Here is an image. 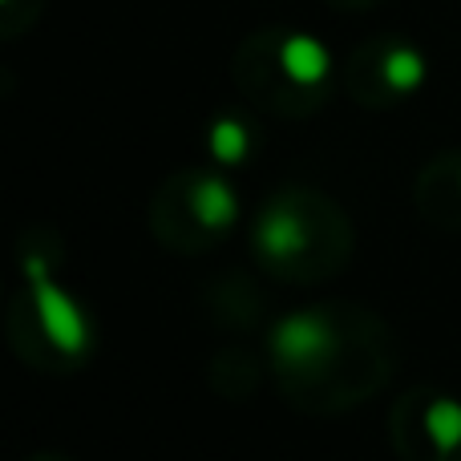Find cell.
<instances>
[{"instance_id":"6da1fadb","label":"cell","mask_w":461,"mask_h":461,"mask_svg":"<svg viewBox=\"0 0 461 461\" xmlns=\"http://www.w3.org/2000/svg\"><path fill=\"white\" fill-rule=\"evenodd\" d=\"M24 271H29L32 295H37V316L49 344L65 357H86L94 348V328H89V316L81 312V303L49 279V267L41 255H24Z\"/></svg>"},{"instance_id":"7a4b0ae2","label":"cell","mask_w":461,"mask_h":461,"mask_svg":"<svg viewBox=\"0 0 461 461\" xmlns=\"http://www.w3.org/2000/svg\"><path fill=\"white\" fill-rule=\"evenodd\" d=\"M336 352V332L328 324L324 312H295L284 316L279 328L271 332V357L287 373H312V368L328 365Z\"/></svg>"},{"instance_id":"3957f363","label":"cell","mask_w":461,"mask_h":461,"mask_svg":"<svg viewBox=\"0 0 461 461\" xmlns=\"http://www.w3.org/2000/svg\"><path fill=\"white\" fill-rule=\"evenodd\" d=\"M312 243L308 223L292 203H276V207L263 211V219L255 223V247L263 251L267 263H287L295 255H303Z\"/></svg>"},{"instance_id":"277c9868","label":"cell","mask_w":461,"mask_h":461,"mask_svg":"<svg viewBox=\"0 0 461 461\" xmlns=\"http://www.w3.org/2000/svg\"><path fill=\"white\" fill-rule=\"evenodd\" d=\"M279 61H284V73L295 81V86H320L328 77V49L320 45L308 32H295V37L284 41L279 49Z\"/></svg>"},{"instance_id":"5b68a950","label":"cell","mask_w":461,"mask_h":461,"mask_svg":"<svg viewBox=\"0 0 461 461\" xmlns=\"http://www.w3.org/2000/svg\"><path fill=\"white\" fill-rule=\"evenodd\" d=\"M191 207H194V219L211 230L230 227L239 215L235 191H230L219 175H199V183H194V191H191Z\"/></svg>"},{"instance_id":"8992f818","label":"cell","mask_w":461,"mask_h":461,"mask_svg":"<svg viewBox=\"0 0 461 461\" xmlns=\"http://www.w3.org/2000/svg\"><path fill=\"white\" fill-rule=\"evenodd\" d=\"M384 81H389V89H397V94L417 89L425 81V57L409 45L389 49V57H384Z\"/></svg>"},{"instance_id":"52a82bcc","label":"cell","mask_w":461,"mask_h":461,"mask_svg":"<svg viewBox=\"0 0 461 461\" xmlns=\"http://www.w3.org/2000/svg\"><path fill=\"white\" fill-rule=\"evenodd\" d=\"M425 425H429L441 454H454L461 446V401H433L425 409Z\"/></svg>"},{"instance_id":"ba28073f","label":"cell","mask_w":461,"mask_h":461,"mask_svg":"<svg viewBox=\"0 0 461 461\" xmlns=\"http://www.w3.org/2000/svg\"><path fill=\"white\" fill-rule=\"evenodd\" d=\"M247 146H251V138H247V130L239 126L235 118L215 122V130H211V154H215L219 162H227V167L243 162L247 158Z\"/></svg>"}]
</instances>
